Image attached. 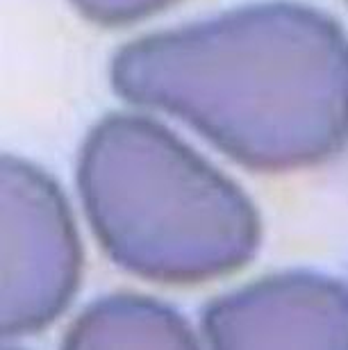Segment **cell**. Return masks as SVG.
Returning <instances> with one entry per match:
<instances>
[{
	"label": "cell",
	"instance_id": "obj_1",
	"mask_svg": "<svg viewBox=\"0 0 348 350\" xmlns=\"http://www.w3.org/2000/svg\"><path fill=\"white\" fill-rule=\"evenodd\" d=\"M109 75L118 96L180 118L250 169L319 164L348 142V37L298 3L139 37Z\"/></svg>",
	"mask_w": 348,
	"mask_h": 350
},
{
	"label": "cell",
	"instance_id": "obj_2",
	"mask_svg": "<svg viewBox=\"0 0 348 350\" xmlns=\"http://www.w3.org/2000/svg\"><path fill=\"white\" fill-rule=\"evenodd\" d=\"M78 185L101 246L139 278L205 282L241 269L260 243L248 196L150 118H103L82 146Z\"/></svg>",
	"mask_w": 348,
	"mask_h": 350
},
{
	"label": "cell",
	"instance_id": "obj_3",
	"mask_svg": "<svg viewBox=\"0 0 348 350\" xmlns=\"http://www.w3.org/2000/svg\"><path fill=\"white\" fill-rule=\"evenodd\" d=\"M3 312L5 337L51 325L78 291L82 246L62 189L21 157H3Z\"/></svg>",
	"mask_w": 348,
	"mask_h": 350
},
{
	"label": "cell",
	"instance_id": "obj_4",
	"mask_svg": "<svg viewBox=\"0 0 348 350\" xmlns=\"http://www.w3.org/2000/svg\"><path fill=\"white\" fill-rule=\"evenodd\" d=\"M210 350H348V286L291 271L212 300L203 314Z\"/></svg>",
	"mask_w": 348,
	"mask_h": 350
},
{
	"label": "cell",
	"instance_id": "obj_5",
	"mask_svg": "<svg viewBox=\"0 0 348 350\" xmlns=\"http://www.w3.org/2000/svg\"><path fill=\"white\" fill-rule=\"evenodd\" d=\"M62 350H200L176 310L137 293L89 305L66 332Z\"/></svg>",
	"mask_w": 348,
	"mask_h": 350
},
{
	"label": "cell",
	"instance_id": "obj_6",
	"mask_svg": "<svg viewBox=\"0 0 348 350\" xmlns=\"http://www.w3.org/2000/svg\"><path fill=\"white\" fill-rule=\"evenodd\" d=\"M80 14L103 25H118L144 18L173 0H71Z\"/></svg>",
	"mask_w": 348,
	"mask_h": 350
},
{
	"label": "cell",
	"instance_id": "obj_7",
	"mask_svg": "<svg viewBox=\"0 0 348 350\" xmlns=\"http://www.w3.org/2000/svg\"><path fill=\"white\" fill-rule=\"evenodd\" d=\"M12 350H18V348H12Z\"/></svg>",
	"mask_w": 348,
	"mask_h": 350
}]
</instances>
